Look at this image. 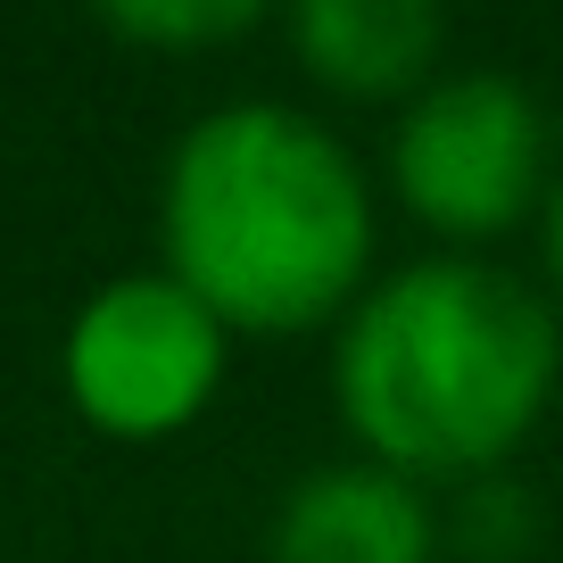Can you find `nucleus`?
Listing matches in <instances>:
<instances>
[{
	"label": "nucleus",
	"mask_w": 563,
	"mask_h": 563,
	"mask_svg": "<svg viewBox=\"0 0 563 563\" xmlns=\"http://www.w3.org/2000/svg\"><path fill=\"white\" fill-rule=\"evenodd\" d=\"M389 183L448 241H489V232L522 224L547 191L539 100L497 67L431 75L389 133Z\"/></svg>",
	"instance_id": "20e7f679"
},
{
	"label": "nucleus",
	"mask_w": 563,
	"mask_h": 563,
	"mask_svg": "<svg viewBox=\"0 0 563 563\" xmlns=\"http://www.w3.org/2000/svg\"><path fill=\"white\" fill-rule=\"evenodd\" d=\"M108 25L133 42H232L257 25V0H117Z\"/></svg>",
	"instance_id": "6e6552de"
},
{
	"label": "nucleus",
	"mask_w": 563,
	"mask_h": 563,
	"mask_svg": "<svg viewBox=\"0 0 563 563\" xmlns=\"http://www.w3.org/2000/svg\"><path fill=\"white\" fill-rule=\"evenodd\" d=\"M530 530H539V514H530V497L514 489L506 473L464 481L456 514H448V547H464L473 563H514V555H530Z\"/></svg>",
	"instance_id": "0eeeda50"
},
{
	"label": "nucleus",
	"mask_w": 563,
	"mask_h": 563,
	"mask_svg": "<svg viewBox=\"0 0 563 563\" xmlns=\"http://www.w3.org/2000/svg\"><path fill=\"white\" fill-rule=\"evenodd\" d=\"M224 349H232L224 316L199 290H183L166 265H150V274L100 282L67 316L58 382L91 431L166 440V431L208 415L216 382H224Z\"/></svg>",
	"instance_id": "7ed1b4c3"
},
{
	"label": "nucleus",
	"mask_w": 563,
	"mask_h": 563,
	"mask_svg": "<svg viewBox=\"0 0 563 563\" xmlns=\"http://www.w3.org/2000/svg\"><path fill=\"white\" fill-rule=\"evenodd\" d=\"M158 241L224 332H307L365 299L373 183L307 108L224 100L166 158Z\"/></svg>",
	"instance_id": "f03ea898"
},
{
	"label": "nucleus",
	"mask_w": 563,
	"mask_h": 563,
	"mask_svg": "<svg viewBox=\"0 0 563 563\" xmlns=\"http://www.w3.org/2000/svg\"><path fill=\"white\" fill-rule=\"evenodd\" d=\"M274 563H440V514L389 464H323L282 497Z\"/></svg>",
	"instance_id": "39448f33"
},
{
	"label": "nucleus",
	"mask_w": 563,
	"mask_h": 563,
	"mask_svg": "<svg viewBox=\"0 0 563 563\" xmlns=\"http://www.w3.org/2000/svg\"><path fill=\"white\" fill-rule=\"evenodd\" d=\"M547 265H555V290H563V183L547 191Z\"/></svg>",
	"instance_id": "1a4fd4ad"
},
{
	"label": "nucleus",
	"mask_w": 563,
	"mask_h": 563,
	"mask_svg": "<svg viewBox=\"0 0 563 563\" xmlns=\"http://www.w3.org/2000/svg\"><path fill=\"white\" fill-rule=\"evenodd\" d=\"M563 373L555 307L481 257H415L340 316L332 389L365 464L481 481L530 440Z\"/></svg>",
	"instance_id": "f257e3e1"
},
{
	"label": "nucleus",
	"mask_w": 563,
	"mask_h": 563,
	"mask_svg": "<svg viewBox=\"0 0 563 563\" xmlns=\"http://www.w3.org/2000/svg\"><path fill=\"white\" fill-rule=\"evenodd\" d=\"M290 42L316 84L349 100H382V91H422L440 75L448 18L431 0H299Z\"/></svg>",
	"instance_id": "423d86ee"
}]
</instances>
